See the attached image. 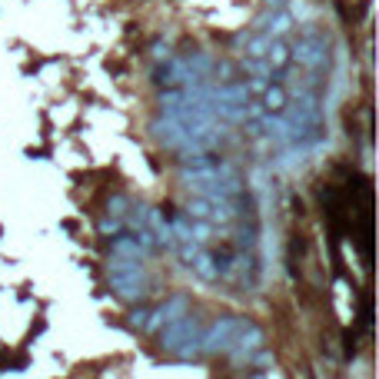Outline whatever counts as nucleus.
<instances>
[{
    "mask_svg": "<svg viewBox=\"0 0 379 379\" xmlns=\"http://www.w3.org/2000/svg\"><path fill=\"white\" fill-rule=\"evenodd\" d=\"M147 310H133V313H130V323H133V326H143V323H147Z\"/></svg>",
    "mask_w": 379,
    "mask_h": 379,
    "instance_id": "nucleus-5",
    "label": "nucleus"
},
{
    "mask_svg": "<svg viewBox=\"0 0 379 379\" xmlns=\"http://www.w3.org/2000/svg\"><path fill=\"white\" fill-rule=\"evenodd\" d=\"M187 306H190V300L183 296V293H177V296H170L157 313H153V319H147V326L150 329H160L164 323H173V319H180V316L187 313Z\"/></svg>",
    "mask_w": 379,
    "mask_h": 379,
    "instance_id": "nucleus-3",
    "label": "nucleus"
},
{
    "mask_svg": "<svg viewBox=\"0 0 379 379\" xmlns=\"http://www.w3.org/2000/svg\"><path fill=\"white\" fill-rule=\"evenodd\" d=\"M190 266L197 270V277L206 279V283H216V279H223V273H220V263H216V256L213 253H197L193 260H190Z\"/></svg>",
    "mask_w": 379,
    "mask_h": 379,
    "instance_id": "nucleus-4",
    "label": "nucleus"
},
{
    "mask_svg": "<svg viewBox=\"0 0 379 379\" xmlns=\"http://www.w3.org/2000/svg\"><path fill=\"white\" fill-rule=\"evenodd\" d=\"M164 350L166 353L180 356V359H190V356L200 353V319L193 313H183L180 319L166 323L164 329Z\"/></svg>",
    "mask_w": 379,
    "mask_h": 379,
    "instance_id": "nucleus-1",
    "label": "nucleus"
},
{
    "mask_svg": "<svg viewBox=\"0 0 379 379\" xmlns=\"http://www.w3.org/2000/svg\"><path fill=\"white\" fill-rule=\"evenodd\" d=\"M237 329H240V316H220L213 326L200 336V353H220V350H230Z\"/></svg>",
    "mask_w": 379,
    "mask_h": 379,
    "instance_id": "nucleus-2",
    "label": "nucleus"
}]
</instances>
